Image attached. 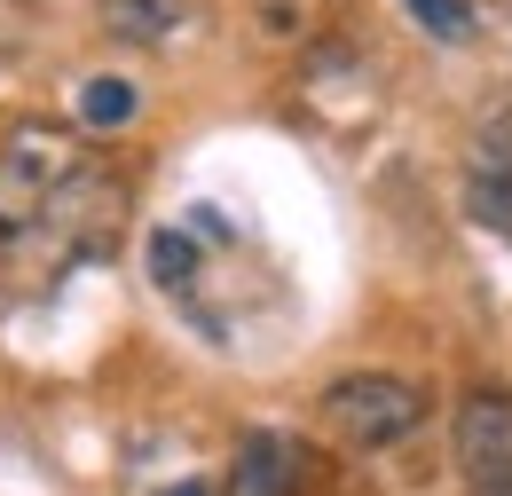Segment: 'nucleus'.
<instances>
[{"mask_svg":"<svg viewBox=\"0 0 512 496\" xmlns=\"http://www.w3.org/2000/svg\"><path fill=\"white\" fill-rule=\"evenodd\" d=\"M103 24L119 32V40H166L174 32V0H103Z\"/></svg>","mask_w":512,"mask_h":496,"instance_id":"39448f33","label":"nucleus"},{"mask_svg":"<svg viewBox=\"0 0 512 496\" xmlns=\"http://www.w3.org/2000/svg\"><path fill=\"white\" fill-rule=\"evenodd\" d=\"M166 496H205V489H197V481H182V489H166Z\"/></svg>","mask_w":512,"mask_h":496,"instance_id":"9b49d317","label":"nucleus"},{"mask_svg":"<svg viewBox=\"0 0 512 496\" xmlns=\"http://www.w3.org/2000/svg\"><path fill=\"white\" fill-rule=\"evenodd\" d=\"M300 441L276 434V426H260V434L237 441V457H229V496H300Z\"/></svg>","mask_w":512,"mask_h":496,"instance_id":"20e7f679","label":"nucleus"},{"mask_svg":"<svg viewBox=\"0 0 512 496\" xmlns=\"http://www.w3.org/2000/svg\"><path fill=\"white\" fill-rule=\"evenodd\" d=\"M449 457H457L465 481L512 465V394L505 386H473V394L457 402V418H449Z\"/></svg>","mask_w":512,"mask_h":496,"instance_id":"7ed1b4c3","label":"nucleus"},{"mask_svg":"<svg viewBox=\"0 0 512 496\" xmlns=\"http://www.w3.org/2000/svg\"><path fill=\"white\" fill-rule=\"evenodd\" d=\"M465 496H512V465H505V473H481V481H465Z\"/></svg>","mask_w":512,"mask_h":496,"instance_id":"9d476101","label":"nucleus"},{"mask_svg":"<svg viewBox=\"0 0 512 496\" xmlns=\"http://www.w3.org/2000/svg\"><path fill=\"white\" fill-rule=\"evenodd\" d=\"M323 426L347 449H394L426 426V386H410L394 371H347L323 386Z\"/></svg>","mask_w":512,"mask_h":496,"instance_id":"f257e3e1","label":"nucleus"},{"mask_svg":"<svg viewBox=\"0 0 512 496\" xmlns=\"http://www.w3.org/2000/svg\"><path fill=\"white\" fill-rule=\"evenodd\" d=\"M505 134H512V126H505ZM505 150H512V142H505Z\"/></svg>","mask_w":512,"mask_h":496,"instance_id":"f8f14e48","label":"nucleus"},{"mask_svg":"<svg viewBox=\"0 0 512 496\" xmlns=\"http://www.w3.org/2000/svg\"><path fill=\"white\" fill-rule=\"evenodd\" d=\"M410 16H418L434 40H473V8H465V0H410Z\"/></svg>","mask_w":512,"mask_h":496,"instance_id":"1a4fd4ad","label":"nucleus"},{"mask_svg":"<svg viewBox=\"0 0 512 496\" xmlns=\"http://www.w3.org/2000/svg\"><path fill=\"white\" fill-rule=\"evenodd\" d=\"M71 166H79V142L56 126H16L0 142V245H24V229L40 221V205L56 197Z\"/></svg>","mask_w":512,"mask_h":496,"instance_id":"f03ea898","label":"nucleus"},{"mask_svg":"<svg viewBox=\"0 0 512 496\" xmlns=\"http://www.w3.org/2000/svg\"><path fill=\"white\" fill-rule=\"evenodd\" d=\"M134 111H142L134 79H111V71H103V79H87V87H79V119H87V126H127Z\"/></svg>","mask_w":512,"mask_h":496,"instance_id":"423d86ee","label":"nucleus"},{"mask_svg":"<svg viewBox=\"0 0 512 496\" xmlns=\"http://www.w3.org/2000/svg\"><path fill=\"white\" fill-rule=\"evenodd\" d=\"M150 276H158L166 292H190L197 284V245L182 229H150Z\"/></svg>","mask_w":512,"mask_h":496,"instance_id":"6e6552de","label":"nucleus"},{"mask_svg":"<svg viewBox=\"0 0 512 496\" xmlns=\"http://www.w3.org/2000/svg\"><path fill=\"white\" fill-rule=\"evenodd\" d=\"M465 213H473L481 229L512 237V174H505V166H489V174H473V182H465Z\"/></svg>","mask_w":512,"mask_h":496,"instance_id":"0eeeda50","label":"nucleus"}]
</instances>
